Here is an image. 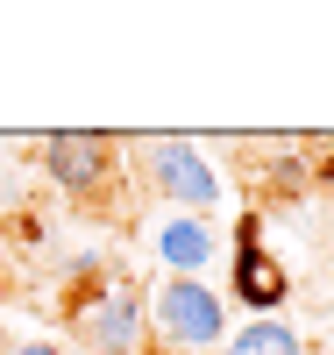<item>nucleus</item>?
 Returning a JSON list of instances; mask_svg holds the SVG:
<instances>
[{"instance_id":"obj_5","label":"nucleus","mask_w":334,"mask_h":355,"mask_svg":"<svg viewBox=\"0 0 334 355\" xmlns=\"http://www.w3.org/2000/svg\"><path fill=\"white\" fill-rule=\"evenodd\" d=\"M285 291H292L285 263H278V256H263L256 220H242V234H235V299H242V306H256V320H263L270 306H285Z\"/></svg>"},{"instance_id":"obj_1","label":"nucleus","mask_w":334,"mask_h":355,"mask_svg":"<svg viewBox=\"0 0 334 355\" xmlns=\"http://www.w3.org/2000/svg\"><path fill=\"white\" fill-rule=\"evenodd\" d=\"M149 334L171 341L178 355H206L228 341V299L206 277H157L149 291Z\"/></svg>"},{"instance_id":"obj_3","label":"nucleus","mask_w":334,"mask_h":355,"mask_svg":"<svg viewBox=\"0 0 334 355\" xmlns=\"http://www.w3.org/2000/svg\"><path fill=\"white\" fill-rule=\"evenodd\" d=\"M142 178L178 214H214V199H221V171L206 164V150L185 142V135H149L142 142Z\"/></svg>"},{"instance_id":"obj_7","label":"nucleus","mask_w":334,"mask_h":355,"mask_svg":"<svg viewBox=\"0 0 334 355\" xmlns=\"http://www.w3.org/2000/svg\"><path fill=\"white\" fill-rule=\"evenodd\" d=\"M221 355H306V341H299L292 320L263 313V320H249V327H235V334L221 341Z\"/></svg>"},{"instance_id":"obj_6","label":"nucleus","mask_w":334,"mask_h":355,"mask_svg":"<svg viewBox=\"0 0 334 355\" xmlns=\"http://www.w3.org/2000/svg\"><path fill=\"white\" fill-rule=\"evenodd\" d=\"M221 256V234L206 227V214H164L157 220V263L171 277H199Z\"/></svg>"},{"instance_id":"obj_4","label":"nucleus","mask_w":334,"mask_h":355,"mask_svg":"<svg viewBox=\"0 0 334 355\" xmlns=\"http://www.w3.org/2000/svg\"><path fill=\"white\" fill-rule=\"evenodd\" d=\"M121 150H114V135H93V128H57L43 142V171H50V185L57 192H72V199H93L107 178H114Z\"/></svg>"},{"instance_id":"obj_2","label":"nucleus","mask_w":334,"mask_h":355,"mask_svg":"<svg viewBox=\"0 0 334 355\" xmlns=\"http://www.w3.org/2000/svg\"><path fill=\"white\" fill-rule=\"evenodd\" d=\"M72 334L93 355H142V341H149V291L121 284V277H100L72 306Z\"/></svg>"},{"instance_id":"obj_8","label":"nucleus","mask_w":334,"mask_h":355,"mask_svg":"<svg viewBox=\"0 0 334 355\" xmlns=\"http://www.w3.org/2000/svg\"><path fill=\"white\" fill-rule=\"evenodd\" d=\"M8 355H65V348H57V341H15Z\"/></svg>"}]
</instances>
